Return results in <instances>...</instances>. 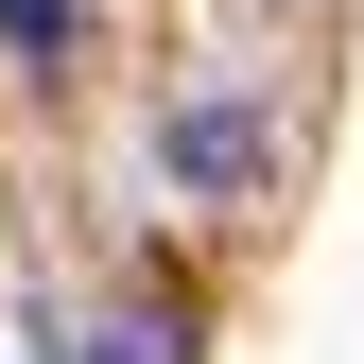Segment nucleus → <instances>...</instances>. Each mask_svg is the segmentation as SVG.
I'll return each mask as SVG.
<instances>
[{
  "mask_svg": "<svg viewBox=\"0 0 364 364\" xmlns=\"http://www.w3.org/2000/svg\"><path fill=\"white\" fill-rule=\"evenodd\" d=\"M87 347H105V364H191V312H105Z\"/></svg>",
  "mask_w": 364,
  "mask_h": 364,
  "instance_id": "7ed1b4c3",
  "label": "nucleus"
},
{
  "mask_svg": "<svg viewBox=\"0 0 364 364\" xmlns=\"http://www.w3.org/2000/svg\"><path fill=\"white\" fill-rule=\"evenodd\" d=\"M0 53H35V70H70V53H87V0H0Z\"/></svg>",
  "mask_w": 364,
  "mask_h": 364,
  "instance_id": "f03ea898",
  "label": "nucleus"
},
{
  "mask_svg": "<svg viewBox=\"0 0 364 364\" xmlns=\"http://www.w3.org/2000/svg\"><path fill=\"white\" fill-rule=\"evenodd\" d=\"M156 156H173V191H260V122L243 105H173Z\"/></svg>",
  "mask_w": 364,
  "mask_h": 364,
  "instance_id": "f257e3e1",
  "label": "nucleus"
}]
</instances>
